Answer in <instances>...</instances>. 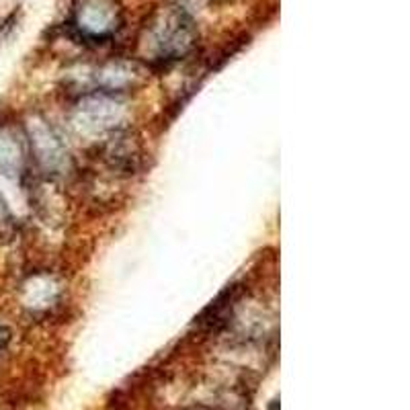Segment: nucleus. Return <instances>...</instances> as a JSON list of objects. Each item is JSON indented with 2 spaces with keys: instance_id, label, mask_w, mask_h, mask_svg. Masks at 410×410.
Segmentation results:
<instances>
[{
  "instance_id": "f257e3e1",
  "label": "nucleus",
  "mask_w": 410,
  "mask_h": 410,
  "mask_svg": "<svg viewBox=\"0 0 410 410\" xmlns=\"http://www.w3.org/2000/svg\"><path fill=\"white\" fill-rule=\"evenodd\" d=\"M9 340H11V330H9V328H4V326H0V349H2V347H6V345H9Z\"/></svg>"
}]
</instances>
